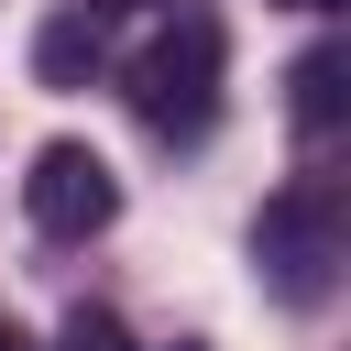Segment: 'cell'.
Wrapping results in <instances>:
<instances>
[{"label": "cell", "mask_w": 351, "mask_h": 351, "mask_svg": "<svg viewBox=\"0 0 351 351\" xmlns=\"http://www.w3.org/2000/svg\"><path fill=\"white\" fill-rule=\"evenodd\" d=\"M176 351H197V340H176Z\"/></svg>", "instance_id": "10"}, {"label": "cell", "mask_w": 351, "mask_h": 351, "mask_svg": "<svg viewBox=\"0 0 351 351\" xmlns=\"http://www.w3.org/2000/svg\"><path fill=\"white\" fill-rule=\"evenodd\" d=\"M22 208H33L44 241H88V230L121 219V176H110V154H88V143H44L33 176H22Z\"/></svg>", "instance_id": "3"}, {"label": "cell", "mask_w": 351, "mask_h": 351, "mask_svg": "<svg viewBox=\"0 0 351 351\" xmlns=\"http://www.w3.org/2000/svg\"><path fill=\"white\" fill-rule=\"evenodd\" d=\"M66 351H132V329H121L110 307H77V318H66Z\"/></svg>", "instance_id": "6"}, {"label": "cell", "mask_w": 351, "mask_h": 351, "mask_svg": "<svg viewBox=\"0 0 351 351\" xmlns=\"http://www.w3.org/2000/svg\"><path fill=\"white\" fill-rule=\"evenodd\" d=\"M219 22L208 11H176L143 55H132V110H143V132H165V143H197L208 121H219Z\"/></svg>", "instance_id": "1"}, {"label": "cell", "mask_w": 351, "mask_h": 351, "mask_svg": "<svg viewBox=\"0 0 351 351\" xmlns=\"http://www.w3.org/2000/svg\"><path fill=\"white\" fill-rule=\"evenodd\" d=\"M0 351H22V329H11V318H0Z\"/></svg>", "instance_id": "9"}, {"label": "cell", "mask_w": 351, "mask_h": 351, "mask_svg": "<svg viewBox=\"0 0 351 351\" xmlns=\"http://www.w3.org/2000/svg\"><path fill=\"white\" fill-rule=\"evenodd\" d=\"M33 77H44V88H77V77H99V22H88V11L44 22V33H33Z\"/></svg>", "instance_id": "4"}, {"label": "cell", "mask_w": 351, "mask_h": 351, "mask_svg": "<svg viewBox=\"0 0 351 351\" xmlns=\"http://www.w3.org/2000/svg\"><path fill=\"white\" fill-rule=\"evenodd\" d=\"M88 11H154V0H88Z\"/></svg>", "instance_id": "7"}, {"label": "cell", "mask_w": 351, "mask_h": 351, "mask_svg": "<svg viewBox=\"0 0 351 351\" xmlns=\"http://www.w3.org/2000/svg\"><path fill=\"white\" fill-rule=\"evenodd\" d=\"M340 197L318 186V176H296L263 219H252V263H263V285L285 296V307H318L329 296V274H340Z\"/></svg>", "instance_id": "2"}, {"label": "cell", "mask_w": 351, "mask_h": 351, "mask_svg": "<svg viewBox=\"0 0 351 351\" xmlns=\"http://www.w3.org/2000/svg\"><path fill=\"white\" fill-rule=\"evenodd\" d=\"M340 77H351V55H340V44H307V55H296V77H285V88H296V132H307V143L340 121Z\"/></svg>", "instance_id": "5"}, {"label": "cell", "mask_w": 351, "mask_h": 351, "mask_svg": "<svg viewBox=\"0 0 351 351\" xmlns=\"http://www.w3.org/2000/svg\"><path fill=\"white\" fill-rule=\"evenodd\" d=\"M285 11H340V0H285Z\"/></svg>", "instance_id": "8"}]
</instances>
